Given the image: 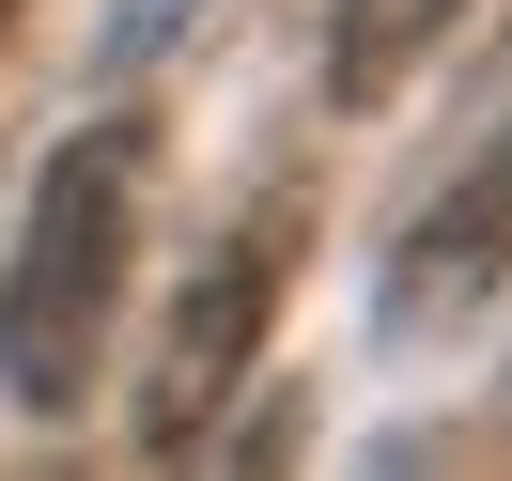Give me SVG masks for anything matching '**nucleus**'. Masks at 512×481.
I'll return each instance as SVG.
<instances>
[{
  "instance_id": "nucleus-1",
  "label": "nucleus",
  "mask_w": 512,
  "mask_h": 481,
  "mask_svg": "<svg viewBox=\"0 0 512 481\" xmlns=\"http://www.w3.org/2000/svg\"><path fill=\"white\" fill-rule=\"evenodd\" d=\"M140 171L156 140L109 109V125L47 140L32 202H16V249H0V388L32 419H78L109 326H125V264H140Z\"/></svg>"
},
{
  "instance_id": "nucleus-2",
  "label": "nucleus",
  "mask_w": 512,
  "mask_h": 481,
  "mask_svg": "<svg viewBox=\"0 0 512 481\" xmlns=\"http://www.w3.org/2000/svg\"><path fill=\"white\" fill-rule=\"evenodd\" d=\"M264 311H280V218H249L233 249H202V264H187L171 342H156V373H140V435H156V450H202V435L233 419V373H249Z\"/></svg>"
},
{
  "instance_id": "nucleus-3",
  "label": "nucleus",
  "mask_w": 512,
  "mask_h": 481,
  "mask_svg": "<svg viewBox=\"0 0 512 481\" xmlns=\"http://www.w3.org/2000/svg\"><path fill=\"white\" fill-rule=\"evenodd\" d=\"M497 280H512V125L481 140V156L450 171V187L419 202L404 233H388V280H373V311H388V326H404V342H419V326H450V311H481V295H497Z\"/></svg>"
},
{
  "instance_id": "nucleus-4",
  "label": "nucleus",
  "mask_w": 512,
  "mask_h": 481,
  "mask_svg": "<svg viewBox=\"0 0 512 481\" xmlns=\"http://www.w3.org/2000/svg\"><path fill=\"white\" fill-rule=\"evenodd\" d=\"M466 0H326V94L342 109H388L419 78V47H450Z\"/></svg>"
},
{
  "instance_id": "nucleus-5",
  "label": "nucleus",
  "mask_w": 512,
  "mask_h": 481,
  "mask_svg": "<svg viewBox=\"0 0 512 481\" xmlns=\"http://www.w3.org/2000/svg\"><path fill=\"white\" fill-rule=\"evenodd\" d=\"M202 16H218V0H109V78H156Z\"/></svg>"
},
{
  "instance_id": "nucleus-6",
  "label": "nucleus",
  "mask_w": 512,
  "mask_h": 481,
  "mask_svg": "<svg viewBox=\"0 0 512 481\" xmlns=\"http://www.w3.org/2000/svg\"><path fill=\"white\" fill-rule=\"evenodd\" d=\"M295 435H311L295 404H249V419H218V466H202V481H295Z\"/></svg>"
},
{
  "instance_id": "nucleus-7",
  "label": "nucleus",
  "mask_w": 512,
  "mask_h": 481,
  "mask_svg": "<svg viewBox=\"0 0 512 481\" xmlns=\"http://www.w3.org/2000/svg\"><path fill=\"white\" fill-rule=\"evenodd\" d=\"M16 16H32V0H0V47H16Z\"/></svg>"
}]
</instances>
